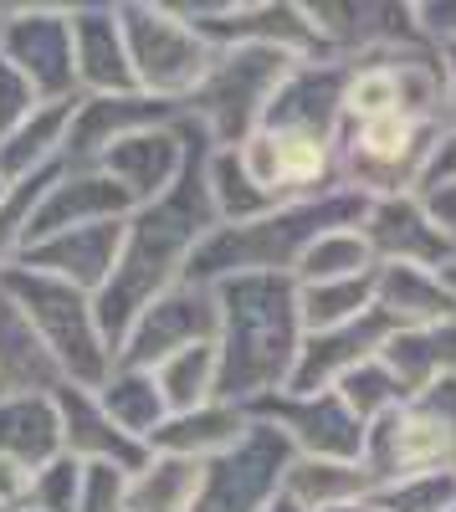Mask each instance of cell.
<instances>
[{"label": "cell", "mask_w": 456, "mask_h": 512, "mask_svg": "<svg viewBox=\"0 0 456 512\" xmlns=\"http://www.w3.org/2000/svg\"><path fill=\"white\" fill-rule=\"evenodd\" d=\"M344 82L349 62H298L262 113V128L236 149L241 169L272 205H298L339 190L344 139Z\"/></svg>", "instance_id": "6da1fadb"}, {"label": "cell", "mask_w": 456, "mask_h": 512, "mask_svg": "<svg viewBox=\"0 0 456 512\" xmlns=\"http://www.w3.org/2000/svg\"><path fill=\"white\" fill-rule=\"evenodd\" d=\"M211 149L216 144L205 139V128H200L180 185L164 195V200H154V205H144V210H134V216H129L118 272L98 292V323H103V338H108L113 354H118V344L129 338V328L139 323V313L154 303V297L170 292L175 282H185L200 241L221 226L216 221V205H211V185H205Z\"/></svg>", "instance_id": "7a4b0ae2"}, {"label": "cell", "mask_w": 456, "mask_h": 512, "mask_svg": "<svg viewBox=\"0 0 456 512\" xmlns=\"http://www.w3.org/2000/svg\"><path fill=\"white\" fill-rule=\"evenodd\" d=\"M221 297V400L257 405L267 395H282L303 354V308H298V277L287 272H257L231 277L216 287Z\"/></svg>", "instance_id": "3957f363"}, {"label": "cell", "mask_w": 456, "mask_h": 512, "mask_svg": "<svg viewBox=\"0 0 456 512\" xmlns=\"http://www.w3.org/2000/svg\"><path fill=\"white\" fill-rule=\"evenodd\" d=\"M364 210H369L364 195L334 190V195H318V200L277 205V210H267V216L246 221V226H216L200 241L185 277L211 282V287H221L231 277H257V272H287L293 277L318 236L364 226Z\"/></svg>", "instance_id": "277c9868"}, {"label": "cell", "mask_w": 456, "mask_h": 512, "mask_svg": "<svg viewBox=\"0 0 456 512\" xmlns=\"http://www.w3.org/2000/svg\"><path fill=\"white\" fill-rule=\"evenodd\" d=\"M0 292L21 308V318L31 323V333L41 338L47 359L57 364L62 384H77V390H103L118 354L108 349L103 323H98V297L82 292L62 277H47L36 267H11L0 272Z\"/></svg>", "instance_id": "5b68a950"}, {"label": "cell", "mask_w": 456, "mask_h": 512, "mask_svg": "<svg viewBox=\"0 0 456 512\" xmlns=\"http://www.w3.org/2000/svg\"><path fill=\"white\" fill-rule=\"evenodd\" d=\"M446 139L441 118H369L344 123L339 139V190H354L364 200H395L421 195L431 159Z\"/></svg>", "instance_id": "8992f818"}, {"label": "cell", "mask_w": 456, "mask_h": 512, "mask_svg": "<svg viewBox=\"0 0 456 512\" xmlns=\"http://www.w3.org/2000/svg\"><path fill=\"white\" fill-rule=\"evenodd\" d=\"M123 41H129V62L139 77V93L185 108L195 88L216 67V47L205 41L175 6H149V0H118Z\"/></svg>", "instance_id": "52a82bcc"}, {"label": "cell", "mask_w": 456, "mask_h": 512, "mask_svg": "<svg viewBox=\"0 0 456 512\" xmlns=\"http://www.w3.org/2000/svg\"><path fill=\"white\" fill-rule=\"evenodd\" d=\"M293 67L298 57L272 52V47H231L216 57L211 77L185 103V118H195L216 149H241L262 128L267 103L277 98V88Z\"/></svg>", "instance_id": "ba28073f"}, {"label": "cell", "mask_w": 456, "mask_h": 512, "mask_svg": "<svg viewBox=\"0 0 456 512\" xmlns=\"http://www.w3.org/2000/svg\"><path fill=\"white\" fill-rule=\"evenodd\" d=\"M216 52H231V47H272V52H287L298 62H318L328 57L323 36L308 16V6L298 0H200V6H175Z\"/></svg>", "instance_id": "9c48e42d"}, {"label": "cell", "mask_w": 456, "mask_h": 512, "mask_svg": "<svg viewBox=\"0 0 456 512\" xmlns=\"http://www.w3.org/2000/svg\"><path fill=\"white\" fill-rule=\"evenodd\" d=\"M216 338H221V297H216V287L185 277L170 292H159L139 313L129 338L118 344V364L154 374L164 359H175L185 349H200V344H216Z\"/></svg>", "instance_id": "30bf717a"}, {"label": "cell", "mask_w": 456, "mask_h": 512, "mask_svg": "<svg viewBox=\"0 0 456 512\" xmlns=\"http://www.w3.org/2000/svg\"><path fill=\"white\" fill-rule=\"evenodd\" d=\"M246 415L257 425H272L303 461H364L369 425L344 405L339 390H323V395H287L282 390V395L246 405Z\"/></svg>", "instance_id": "8fae6325"}, {"label": "cell", "mask_w": 456, "mask_h": 512, "mask_svg": "<svg viewBox=\"0 0 456 512\" xmlns=\"http://www.w3.org/2000/svg\"><path fill=\"white\" fill-rule=\"evenodd\" d=\"M0 57L31 77L41 103H77V57H72V6H6Z\"/></svg>", "instance_id": "7c38bea8"}, {"label": "cell", "mask_w": 456, "mask_h": 512, "mask_svg": "<svg viewBox=\"0 0 456 512\" xmlns=\"http://www.w3.org/2000/svg\"><path fill=\"white\" fill-rule=\"evenodd\" d=\"M364 472L375 487H390L416 472H456V436L426 400H405L400 410L369 425Z\"/></svg>", "instance_id": "4fadbf2b"}, {"label": "cell", "mask_w": 456, "mask_h": 512, "mask_svg": "<svg viewBox=\"0 0 456 512\" xmlns=\"http://www.w3.org/2000/svg\"><path fill=\"white\" fill-rule=\"evenodd\" d=\"M293 461H298V451L272 425H252V436L236 451L205 466V487H200L195 512H262L282 492Z\"/></svg>", "instance_id": "5bb4252c"}, {"label": "cell", "mask_w": 456, "mask_h": 512, "mask_svg": "<svg viewBox=\"0 0 456 512\" xmlns=\"http://www.w3.org/2000/svg\"><path fill=\"white\" fill-rule=\"evenodd\" d=\"M308 16L323 36L328 57L339 62L410 47V41H431L421 31V11L410 0H313Z\"/></svg>", "instance_id": "9a60e30c"}, {"label": "cell", "mask_w": 456, "mask_h": 512, "mask_svg": "<svg viewBox=\"0 0 456 512\" xmlns=\"http://www.w3.org/2000/svg\"><path fill=\"white\" fill-rule=\"evenodd\" d=\"M134 195L123 190L103 164H62V175L52 180V190L41 195L36 216H31V236L26 246L77 231V226H108V221H129L134 216ZM26 256V251H21Z\"/></svg>", "instance_id": "2e32d148"}, {"label": "cell", "mask_w": 456, "mask_h": 512, "mask_svg": "<svg viewBox=\"0 0 456 512\" xmlns=\"http://www.w3.org/2000/svg\"><path fill=\"white\" fill-rule=\"evenodd\" d=\"M195 134H200V123L180 113L175 123L144 128V134L113 144L98 164H103L108 175L134 195V205L144 210V205L164 200V195H170V190L180 185L185 164H190V149H195Z\"/></svg>", "instance_id": "e0dca14e"}, {"label": "cell", "mask_w": 456, "mask_h": 512, "mask_svg": "<svg viewBox=\"0 0 456 512\" xmlns=\"http://www.w3.org/2000/svg\"><path fill=\"white\" fill-rule=\"evenodd\" d=\"M359 236L369 241V251H375L380 267H426V272L456 267V246L431 221V210H426L421 195L369 200Z\"/></svg>", "instance_id": "ac0fdd59"}, {"label": "cell", "mask_w": 456, "mask_h": 512, "mask_svg": "<svg viewBox=\"0 0 456 512\" xmlns=\"http://www.w3.org/2000/svg\"><path fill=\"white\" fill-rule=\"evenodd\" d=\"M400 328L369 308L364 318L344 323V328H328V333H308L303 338V354H298V369L287 379V395H323V390H339V379L354 374L359 364L380 359V349L390 344Z\"/></svg>", "instance_id": "d6986e66"}, {"label": "cell", "mask_w": 456, "mask_h": 512, "mask_svg": "<svg viewBox=\"0 0 456 512\" xmlns=\"http://www.w3.org/2000/svg\"><path fill=\"white\" fill-rule=\"evenodd\" d=\"M185 108L159 103L149 93H123V98H77L72 123H67V149L62 164H98L113 144L144 134V128L175 123Z\"/></svg>", "instance_id": "ffe728a7"}, {"label": "cell", "mask_w": 456, "mask_h": 512, "mask_svg": "<svg viewBox=\"0 0 456 512\" xmlns=\"http://www.w3.org/2000/svg\"><path fill=\"white\" fill-rule=\"evenodd\" d=\"M57 415H62V451L77 456L82 466H118V472L139 477L149 466V446L118 431V420L103 410L98 390H77V384H57Z\"/></svg>", "instance_id": "44dd1931"}, {"label": "cell", "mask_w": 456, "mask_h": 512, "mask_svg": "<svg viewBox=\"0 0 456 512\" xmlns=\"http://www.w3.org/2000/svg\"><path fill=\"white\" fill-rule=\"evenodd\" d=\"M72 57H77V93L82 98L139 93L118 6H72Z\"/></svg>", "instance_id": "7402d4cb"}, {"label": "cell", "mask_w": 456, "mask_h": 512, "mask_svg": "<svg viewBox=\"0 0 456 512\" xmlns=\"http://www.w3.org/2000/svg\"><path fill=\"white\" fill-rule=\"evenodd\" d=\"M123 231L129 221H108V226H77V231H62V236H47L26 246L21 267H36L47 277H62L82 292H103L118 272V256H123Z\"/></svg>", "instance_id": "603a6c76"}, {"label": "cell", "mask_w": 456, "mask_h": 512, "mask_svg": "<svg viewBox=\"0 0 456 512\" xmlns=\"http://www.w3.org/2000/svg\"><path fill=\"white\" fill-rule=\"evenodd\" d=\"M252 415L246 405H231V400H211L190 415H170L164 431L149 441V451H164V456H190V461H221L226 451H236L246 436H252Z\"/></svg>", "instance_id": "cb8c5ba5"}, {"label": "cell", "mask_w": 456, "mask_h": 512, "mask_svg": "<svg viewBox=\"0 0 456 512\" xmlns=\"http://www.w3.org/2000/svg\"><path fill=\"white\" fill-rule=\"evenodd\" d=\"M375 308L395 328H431L456 318V292L426 267H375Z\"/></svg>", "instance_id": "d4e9b609"}, {"label": "cell", "mask_w": 456, "mask_h": 512, "mask_svg": "<svg viewBox=\"0 0 456 512\" xmlns=\"http://www.w3.org/2000/svg\"><path fill=\"white\" fill-rule=\"evenodd\" d=\"M380 359L400 379L405 400L426 395L431 384L456 379V318L451 323H431V328H400L380 349Z\"/></svg>", "instance_id": "484cf974"}, {"label": "cell", "mask_w": 456, "mask_h": 512, "mask_svg": "<svg viewBox=\"0 0 456 512\" xmlns=\"http://www.w3.org/2000/svg\"><path fill=\"white\" fill-rule=\"evenodd\" d=\"M57 384L62 374L41 349V338L31 333L21 308L0 292V405L16 395H57Z\"/></svg>", "instance_id": "4316f807"}, {"label": "cell", "mask_w": 456, "mask_h": 512, "mask_svg": "<svg viewBox=\"0 0 456 512\" xmlns=\"http://www.w3.org/2000/svg\"><path fill=\"white\" fill-rule=\"evenodd\" d=\"M0 456L41 472L62 456V415L52 395H16L0 405Z\"/></svg>", "instance_id": "83f0119b"}, {"label": "cell", "mask_w": 456, "mask_h": 512, "mask_svg": "<svg viewBox=\"0 0 456 512\" xmlns=\"http://www.w3.org/2000/svg\"><path fill=\"white\" fill-rule=\"evenodd\" d=\"M72 108L77 103H47L31 123H21L11 139H0V180L16 185V180H31V175H41V169L62 164Z\"/></svg>", "instance_id": "f1b7e54d"}, {"label": "cell", "mask_w": 456, "mask_h": 512, "mask_svg": "<svg viewBox=\"0 0 456 512\" xmlns=\"http://www.w3.org/2000/svg\"><path fill=\"white\" fill-rule=\"evenodd\" d=\"M103 410L118 420V431H129L134 441H154L164 431V420H170V405L159 395V379L149 369H129V364H113L108 384L98 390Z\"/></svg>", "instance_id": "f546056e"}, {"label": "cell", "mask_w": 456, "mask_h": 512, "mask_svg": "<svg viewBox=\"0 0 456 512\" xmlns=\"http://www.w3.org/2000/svg\"><path fill=\"white\" fill-rule=\"evenodd\" d=\"M205 487V461L154 451L149 466L129 482V512H195Z\"/></svg>", "instance_id": "4dcf8cb0"}, {"label": "cell", "mask_w": 456, "mask_h": 512, "mask_svg": "<svg viewBox=\"0 0 456 512\" xmlns=\"http://www.w3.org/2000/svg\"><path fill=\"white\" fill-rule=\"evenodd\" d=\"M282 492L293 497L303 512H323V507H344V502H359L375 492L369 482L364 461H293V472H287Z\"/></svg>", "instance_id": "1f68e13d"}, {"label": "cell", "mask_w": 456, "mask_h": 512, "mask_svg": "<svg viewBox=\"0 0 456 512\" xmlns=\"http://www.w3.org/2000/svg\"><path fill=\"white\" fill-rule=\"evenodd\" d=\"M154 379H159V395L170 405V415H190L200 405L221 400V354H216V344L185 349L175 359H164L154 369Z\"/></svg>", "instance_id": "d6a6232c"}, {"label": "cell", "mask_w": 456, "mask_h": 512, "mask_svg": "<svg viewBox=\"0 0 456 512\" xmlns=\"http://www.w3.org/2000/svg\"><path fill=\"white\" fill-rule=\"evenodd\" d=\"M298 308H303V328L308 333L344 328V323H354V318H364L369 308H375V272H369V277H349V282L298 287Z\"/></svg>", "instance_id": "836d02e7"}, {"label": "cell", "mask_w": 456, "mask_h": 512, "mask_svg": "<svg viewBox=\"0 0 456 512\" xmlns=\"http://www.w3.org/2000/svg\"><path fill=\"white\" fill-rule=\"evenodd\" d=\"M380 262H375V251H369V241L354 231H328L308 246V256L298 262V287H313V282H349V277H369Z\"/></svg>", "instance_id": "e575fe53"}, {"label": "cell", "mask_w": 456, "mask_h": 512, "mask_svg": "<svg viewBox=\"0 0 456 512\" xmlns=\"http://www.w3.org/2000/svg\"><path fill=\"white\" fill-rule=\"evenodd\" d=\"M339 395H344V405H349L364 425H375V420H385L390 410L405 405V390H400V379L390 374L385 359H369V364H359L354 374H344V379H339Z\"/></svg>", "instance_id": "d590c367"}, {"label": "cell", "mask_w": 456, "mask_h": 512, "mask_svg": "<svg viewBox=\"0 0 456 512\" xmlns=\"http://www.w3.org/2000/svg\"><path fill=\"white\" fill-rule=\"evenodd\" d=\"M380 512H456V472H416L369 492Z\"/></svg>", "instance_id": "8d00e7d4"}, {"label": "cell", "mask_w": 456, "mask_h": 512, "mask_svg": "<svg viewBox=\"0 0 456 512\" xmlns=\"http://www.w3.org/2000/svg\"><path fill=\"white\" fill-rule=\"evenodd\" d=\"M77 497H82V461L67 456V451L31 477V507L36 512H77Z\"/></svg>", "instance_id": "74e56055"}, {"label": "cell", "mask_w": 456, "mask_h": 512, "mask_svg": "<svg viewBox=\"0 0 456 512\" xmlns=\"http://www.w3.org/2000/svg\"><path fill=\"white\" fill-rule=\"evenodd\" d=\"M41 108H47V103H41V93L31 88V77L0 57V139H11L16 128L31 123Z\"/></svg>", "instance_id": "f35d334b"}, {"label": "cell", "mask_w": 456, "mask_h": 512, "mask_svg": "<svg viewBox=\"0 0 456 512\" xmlns=\"http://www.w3.org/2000/svg\"><path fill=\"white\" fill-rule=\"evenodd\" d=\"M129 472L118 466H82V497L77 512H129Z\"/></svg>", "instance_id": "ab89813d"}, {"label": "cell", "mask_w": 456, "mask_h": 512, "mask_svg": "<svg viewBox=\"0 0 456 512\" xmlns=\"http://www.w3.org/2000/svg\"><path fill=\"white\" fill-rule=\"evenodd\" d=\"M31 477L21 461H6L0 456V512H26L31 507Z\"/></svg>", "instance_id": "60d3db41"}, {"label": "cell", "mask_w": 456, "mask_h": 512, "mask_svg": "<svg viewBox=\"0 0 456 512\" xmlns=\"http://www.w3.org/2000/svg\"><path fill=\"white\" fill-rule=\"evenodd\" d=\"M421 200H426V210H431V221L446 231V241L456 246V180H446V185H426Z\"/></svg>", "instance_id": "b9f144b4"}, {"label": "cell", "mask_w": 456, "mask_h": 512, "mask_svg": "<svg viewBox=\"0 0 456 512\" xmlns=\"http://www.w3.org/2000/svg\"><path fill=\"white\" fill-rule=\"evenodd\" d=\"M421 11V31L436 41H456V0H426V6H416Z\"/></svg>", "instance_id": "7bdbcfd3"}, {"label": "cell", "mask_w": 456, "mask_h": 512, "mask_svg": "<svg viewBox=\"0 0 456 512\" xmlns=\"http://www.w3.org/2000/svg\"><path fill=\"white\" fill-rule=\"evenodd\" d=\"M416 400H426L436 415H441V425L456 436V379H446V384H431L426 395H416Z\"/></svg>", "instance_id": "ee69618b"}, {"label": "cell", "mask_w": 456, "mask_h": 512, "mask_svg": "<svg viewBox=\"0 0 456 512\" xmlns=\"http://www.w3.org/2000/svg\"><path fill=\"white\" fill-rule=\"evenodd\" d=\"M446 180H456V134L441 139V149H436V159H431L426 185H446ZM426 185H421V190H426Z\"/></svg>", "instance_id": "f6af8a7d"}, {"label": "cell", "mask_w": 456, "mask_h": 512, "mask_svg": "<svg viewBox=\"0 0 456 512\" xmlns=\"http://www.w3.org/2000/svg\"><path fill=\"white\" fill-rule=\"evenodd\" d=\"M441 67H446V134H456V41H441Z\"/></svg>", "instance_id": "bcb514c9"}, {"label": "cell", "mask_w": 456, "mask_h": 512, "mask_svg": "<svg viewBox=\"0 0 456 512\" xmlns=\"http://www.w3.org/2000/svg\"><path fill=\"white\" fill-rule=\"evenodd\" d=\"M262 512H303V507H298L293 497H287V492H277V497H272V502H267Z\"/></svg>", "instance_id": "7dc6e473"}, {"label": "cell", "mask_w": 456, "mask_h": 512, "mask_svg": "<svg viewBox=\"0 0 456 512\" xmlns=\"http://www.w3.org/2000/svg\"><path fill=\"white\" fill-rule=\"evenodd\" d=\"M323 512H380L369 497H359V502H344V507H323Z\"/></svg>", "instance_id": "c3c4849f"}, {"label": "cell", "mask_w": 456, "mask_h": 512, "mask_svg": "<svg viewBox=\"0 0 456 512\" xmlns=\"http://www.w3.org/2000/svg\"><path fill=\"white\" fill-rule=\"evenodd\" d=\"M26 512H36V507H26Z\"/></svg>", "instance_id": "681fc988"}]
</instances>
